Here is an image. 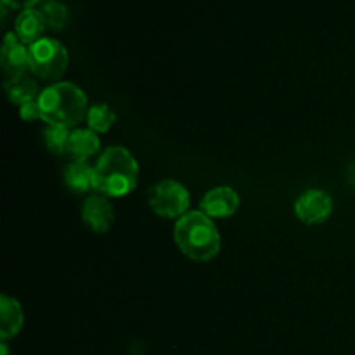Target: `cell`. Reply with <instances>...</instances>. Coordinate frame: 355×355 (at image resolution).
<instances>
[{"label": "cell", "instance_id": "obj_1", "mask_svg": "<svg viewBox=\"0 0 355 355\" xmlns=\"http://www.w3.org/2000/svg\"><path fill=\"white\" fill-rule=\"evenodd\" d=\"M139 163L125 146H110L94 165L96 193L107 198L125 196L137 186Z\"/></svg>", "mask_w": 355, "mask_h": 355}, {"label": "cell", "instance_id": "obj_2", "mask_svg": "<svg viewBox=\"0 0 355 355\" xmlns=\"http://www.w3.org/2000/svg\"><path fill=\"white\" fill-rule=\"evenodd\" d=\"M173 236L180 252L198 262L211 260L220 250L217 225L201 210H189L177 218Z\"/></svg>", "mask_w": 355, "mask_h": 355}, {"label": "cell", "instance_id": "obj_3", "mask_svg": "<svg viewBox=\"0 0 355 355\" xmlns=\"http://www.w3.org/2000/svg\"><path fill=\"white\" fill-rule=\"evenodd\" d=\"M42 120L47 125L75 127L87 116V94L73 82H55L38 96Z\"/></svg>", "mask_w": 355, "mask_h": 355}, {"label": "cell", "instance_id": "obj_4", "mask_svg": "<svg viewBox=\"0 0 355 355\" xmlns=\"http://www.w3.org/2000/svg\"><path fill=\"white\" fill-rule=\"evenodd\" d=\"M30 47V69L44 80H58L68 68L69 55L64 45L51 37H42Z\"/></svg>", "mask_w": 355, "mask_h": 355}, {"label": "cell", "instance_id": "obj_5", "mask_svg": "<svg viewBox=\"0 0 355 355\" xmlns=\"http://www.w3.org/2000/svg\"><path fill=\"white\" fill-rule=\"evenodd\" d=\"M149 205L153 210L163 217H182L187 214L191 196L184 184L175 179H162L149 189Z\"/></svg>", "mask_w": 355, "mask_h": 355}, {"label": "cell", "instance_id": "obj_6", "mask_svg": "<svg viewBox=\"0 0 355 355\" xmlns=\"http://www.w3.org/2000/svg\"><path fill=\"white\" fill-rule=\"evenodd\" d=\"M333 198L328 191L311 187L295 201V214L305 224H321L331 215Z\"/></svg>", "mask_w": 355, "mask_h": 355}, {"label": "cell", "instance_id": "obj_7", "mask_svg": "<svg viewBox=\"0 0 355 355\" xmlns=\"http://www.w3.org/2000/svg\"><path fill=\"white\" fill-rule=\"evenodd\" d=\"M0 62L7 78H16L30 69V47L19 40L16 31H7L3 38Z\"/></svg>", "mask_w": 355, "mask_h": 355}, {"label": "cell", "instance_id": "obj_8", "mask_svg": "<svg viewBox=\"0 0 355 355\" xmlns=\"http://www.w3.org/2000/svg\"><path fill=\"white\" fill-rule=\"evenodd\" d=\"M82 220L96 232H106L114 220V207L101 193L87 194L82 203Z\"/></svg>", "mask_w": 355, "mask_h": 355}, {"label": "cell", "instance_id": "obj_9", "mask_svg": "<svg viewBox=\"0 0 355 355\" xmlns=\"http://www.w3.org/2000/svg\"><path fill=\"white\" fill-rule=\"evenodd\" d=\"M200 208L208 217H229L239 208V194L229 186L207 191L200 200Z\"/></svg>", "mask_w": 355, "mask_h": 355}, {"label": "cell", "instance_id": "obj_10", "mask_svg": "<svg viewBox=\"0 0 355 355\" xmlns=\"http://www.w3.org/2000/svg\"><path fill=\"white\" fill-rule=\"evenodd\" d=\"M40 6V3H38ZM45 26H47V21H45L44 12L40 10V7H26V9L21 10L16 17V23H14V30L16 35L19 37V40L23 44L31 45L37 40H40L44 37Z\"/></svg>", "mask_w": 355, "mask_h": 355}, {"label": "cell", "instance_id": "obj_11", "mask_svg": "<svg viewBox=\"0 0 355 355\" xmlns=\"http://www.w3.org/2000/svg\"><path fill=\"white\" fill-rule=\"evenodd\" d=\"M101 148L97 132L90 130L89 127L73 128L68 142V155L73 162H87L92 155H96Z\"/></svg>", "mask_w": 355, "mask_h": 355}, {"label": "cell", "instance_id": "obj_12", "mask_svg": "<svg viewBox=\"0 0 355 355\" xmlns=\"http://www.w3.org/2000/svg\"><path fill=\"white\" fill-rule=\"evenodd\" d=\"M23 307L19 302L6 293L0 295V338L6 342L16 336L23 326Z\"/></svg>", "mask_w": 355, "mask_h": 355}, {"label": "cell", "instance_id": "obj_13", "mask_svg": "<svg viewBox=\"0 0 355 355\" xmlns=\"http://www.w3.org/2000/svg\"><path fill=\"white\" fill-rule=\"evenodd\" d=\"M64 184L76 194L96 191V180H94V165L89 162H69L62 168Z\"/></svg>", "mask_w": 355, "mask_h": 355}, {"label": "cell", "instance_id": "obj_14", "mask_svg": "<svg viewBox=\"0 0 355 355\" xmlns=\"http://www.w3.org/2000/svg\"><path fill=\"white\" fill-rule=\"evenodd\" d=\"M6 90L10 103L19 104V106L30 103V101H35L38 96H40L37 80L31 78L28 73H24V75L21 76H16V78H7Z\"/></svg>", "mask_w": 355, "mask_h": 355}, {"label": "cell", "instance_id": "obj_15", "mask_svg": "<svg viewBox=\"0 0 355 355\" xmlns=\"http://www.w3.org/2000/svg\"><path fill=\"white\" fill-rule=\"evenodd\" d=\"M85 120L90 130L106 132L110 130L111 125L116 120V113H114L113 107L107 106L106 103H96L89 107Z\"/></svg>", "mask_w": 355, "mask_h": 355}, {"label": "cell", "instance_id": "obj_16", "mask_svg": "<svg viewBox=\"0 0 355 355\" xmlns=\"http://www.w3.org/2000/svg\"><path fill=\"white\" fill-rule=\"evenodd\" d=\"M71 135V128L64 125H47L44 128V141L49 151L54 155H68V142Z\"/></svg>", "mask_w": 355, "mask_h": 355}, {"label": "cell", "instance_id": "obj_17", "mask_svg": "<svg viewBox=\"0 0 355 355\" xmlns=\"http://www.w3.org/2000/svg\"><path fill=\"white\" fill-rule=\"evenodd\" d=\"M38 7H40V10L44 12L47 26H51L52 30H62V28L68 24L69 16L64 3L55 2V0H49V2H42Z\"/></svg>", "mask_w": 355, "mask_h": 355}, {"label": "cell", "instance_id": "obj_18", "mask_svg": "<svg viewBox=\"0 0 355 355\" xmlns=\"http://www.w3.org/2000/svg\"><path fill=\"white\" fill-rule=\"evenodd\" d=\"M19 114L23 120L31 121L37 120V118H42V111H40V104H38V97L35 101H30V103L23 104L19 107Z\"/></svg>", "mask_w": 355, "mask_h": 355}, {"label": "cell", "instance_id": "obj_19", "mask_svg": "<svg viewBox=\"0 0 355 355\" xmlns=\"http://www.w3.org/2000/svg\"><path fill=\"white\" fill-rule=\"evenodd\" d=\"M0 350H2V355H9V349H7V343L3 342V340L2 343H0Z\"/></svg>", "mask_w": 355, "mask_h": 355}]
</instances>
